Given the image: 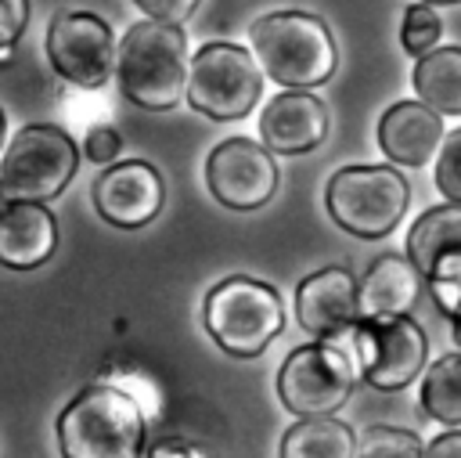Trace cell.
Masks as SVG:
<instances>
[{"mask_svg":"<svg viewBox=\"0 0 461 458\" xmlns=\"http://www.w3.org/2000/svg\"><path fill=\"white\" fill-rule=\"evenodd\" d=\"M187 36L176 22L144 18L115 47V79L126 101L148 112H169L187 94Z\"/></svg>","mask_w":461,"mask_h":458,"instance_id":"6da1fadb","label":"cell"},{"mask_svg":"<svg viewBox=\"0 0 461 458\" xmlns=\"http://www.w3.org/2000/svg\"><path fill=\"white\" fill-rule=\"evenodd\" d=\"M144 408L119 386H83L58 415V447L65 458H137L144 454Z\"/></svg>","mask_w":461,"mask_h":458,"instance_id":"7a4b0ae2","label":"cell"},{"mask_svg":"<svg viewBox=\"0 0 461 458\" xmlns=\"http://www.w3.org/2000/svg\"><path fill=\"white\" fill-rule=\"evenodd\" d=\"M249 43L259 69L281 87L313 90L339 69L335 36L310 11H270L249 25Z\"/></svg>","mask_w":461,"mask_h":458,"instance_id":"3957f363","label":"cell"},{"mask_svg":"<svg viewBox=\"0 0 461 458\" xmlns=\"http://www.w3.org/2000/svg\"><path fill=\"white\" fill-rule=\"evenodd\" d=\"M202 325L223 353L259 357L285 328V303L274 285L249 274H230L209 289Z\"/></svg>","mask_w":461,"mask_h":458,"instance_id":"277c9868","label":"cell"},{"mask_svg":"<svg viewBox=\"0 0 461 458\" xmlns=\"http://www.w3.org/2000/svg\"><path fill=\"white\" fill-rule=\"evenodd\" d=\"M411 206V184L396 166H346L324 188V209L353 238L393 234Z\"/></svg>","mask_w":461,"mask_h":458,"instance_id":"5b68a950","label":"cell"},{"mask_svg":"<svg viewBox=\"0 0 461 458\" xmlns=\"http://www.w3.org/2000/svg\"><path fill=\"white\" fill-rule=\"evenodd\" d=\"M263 94V69L252 50L209 40L191 54L187 65V105L216 123L245 119Z\"/></svg>","mask_w":461,"mask_h":458,"instance_id":"8992f818","label":"cell"},{"mask_svg":"<svg viewBox=\"0 0 461 458\" xmlns=\"http://www.w3.org/2000/svg\"><path fill=\"white\" fill-rule=\"evenodd\" d=\"M79 169L76 141L54 123H25L0 151V184L7 198L50 202Z\"/></svg>","mask_w":461,"mask_h":458,"instance_id":"52a82bcc","label":"cell"},{"mask_svg":"<svg viewBox=\"0 0 461 458\" xmlns=\"http://www.w3.org/2000/svg\"><path fill=\"white\" fill-rule=\"evenodd\" d=\"M360 371L353 361V350L339 339H317L306 346H295L281 371H277V397L281 404L306 418V415H335L357 386Z\"/></svg>","mask_w":461,"mask_h":458,"instance_id":"ba28073f","label":"cell"},{"mask_svg":"<svg viewBox=\"0 0 461 458\" xmlns=\"http://www.w3.org/2000/svg\"><path fill=\"white\" fill-rule=\"evenodd\" d=\"M349 350L367 386L382 393H396L421 375L429 357V339L411 314H375L353 325Z\"/></svg>","mask_w":461,"mask_h":458,"instance_id":"9c48e42d","label":"cell"},{"mask_svg":"<svg viewBox=\"0 0 461 458\" xmlns=\"http://www.w3.org/2000/svg\"><path fill=\"white\" fill-rule=\"evenodd\" d=\"M115 47L112 25L94 11H58L47 25V61L79 90H101L115 76Z\"/></svg>","mask_w":461,"mask_h":458,"instance_id":"30bf717a","label":"cell"},{"mask_svg":"<svg viewBox=\"0 0 461 458\" xmlns=\"http://www.w3.org/2000/svg\"><path fill=\"white\" fill-rule=\"evenodd\" d=\"M407 256L418 267L421 281L432 289V299L447 317L461 314V202H443L425 209L411 234Z\"/></svg>","mask_w":461,"mask_h":458,"instance_id":"8fae6325","label":"cell"},{"mask_svg":"<svg viewBox=\"0 0 461 458\" xmlns=\"http://www.w3.org/2000/svg\"><path fill=\"white\" fill-rule=\"evenodd\" d=\"M205 184L220 206L234 213H252L277 195L281 173L267 144L249 141V137H230L209 151Z\"/></svg>","mask_w":461,"mask_h":458,"instance_id":"7c38bea8","label":"cell"},{"mask_svg":"<svg viewBox=\"0 0 461 458\" xmlns=\"http://www.w3.org/2000/svg\"><path fill=\"white\" fill-rule=\"evenodd\" d=\"M94 209L104 224L137 231L151 224L166 206V180L162 173L144 159H122L108 162V169L90 188Z\"/></svg>","mask_w":461,"mask_h":458,"instance_id":"4fadbf2b","label":"cell"},{"mask_svg":"<svg viewBox=\"0 0 461 458\" xmlns=\"http://www.w3.org/2000/svg\"><path fill=\"white\" fill-rule=\"evenodd\" d=\"M295 317L317 339H342L360 321L357 278L346 267H321L295 289Z\"/></svg>","mask_w":461,"mask_h":458,"instance_id":"5bb4252c","label":"cell"},{"mask_svg":"<svg viewBox=\"0 0 461 458\" xmlns=\"http://www.w3.org/2000/svg\"><path fill=\"white\" fill-rule=\"evenodd\" d=\"M331 126L328 105L303 90V87H285L274 101H267L259 115V141L274 155H306L324 144Z\"/></svg>","mask_w":461,"mask_h":458,"instance_id":"9a60e30c","label":"cell"},{"mask_svg":"<svg viewBox=\"0 0 461 458\" xmlns=\"http://www.w3.org/2000/svg\"><path fill=\"white\" fill-rule=\"evenodd\" d=\"M58 249V220L47 202L7 198L0 202V267L32 270Z\"/></svg>","mask_w":461,"mask_h":458,"instance_id":"2e32d148","label":"cell"},{"mask_svg":"<svg viewBox=\"0 0 461 458\" xmlns=\"http://www.w3.org/2000/svg\"><path fill=\"white\" fill-rule=\"evenodd\" d=\"M443 144V115L418 101H393L378 119V148L393 166H425Z\"/></svg>","mask_w":461,"mask_h":458,"instance_id":"e0dca14e","label":"cell"},{"mask_svg":"<svg viewBox=\"0 0 461 458\" xmlns=\"http://www.w3.org/2000/svg\"><path fill=\"white\" fill-rule=\"evenodd\" d=\"M421 296V274L411 263V256L382 252L371 260L364 281H357L360 317L375 314H411V307Z\"/></svg>","mask_w":461,"mask_h":458,"instance_id":"ac0fdd59","label":"cell"},{"mask_svg":"<svg viewBox=\"0 0 461 458\" xmlns=\"http://www.w3.org/2000/svg\"><path fill=\"white\" fill-rule=\"evenodd\" d=\"M414 94L439 115H461V47H432L414 61Z\"/></svg>","mask_w":461,"mask_h":458,"instance_id":"d6986e66","label":"cell"},{"mask_svg":"<svg viewBox=\"0 0 461 458\" xmlns=\"http://www.w3.org/2000/svg\"><path fill=\"white\" fill-rule=\"evenodd\" d=\"M357 454V433L328 415H306L281 436V458H349Z\"/></svg>","mask_w":461,"mask_h":458,"instance_id":"ffe728a7","label":"cell"},{"mask_svg":"<svg viewBox=\"0 0 461 458\" xmlns=\"http://www.w3.org/2000/svg\"><path fill=\"white\" fill-rule=\"evenodd\" d=\"M421 411L432 422L461 426V350L429 364L421 379Z\"/></svg>","mask_w":461,"mask_h":458,"instance_id":"44dd1931","label":"cell"},{"mask_svg":"<svg viewBox=\"0 0 461 458\" xmlns=\"http://www.w3.org/2000/svg\"><path fill=\"white\" fill-rule=\"evenodd\" d=\"M360 458H425V444L396 426H371L357 436Z\"/></svg>","mask_w":461,"mask_h":458,"instance_id":"7402d4cb","label":"cell"},{"mask_svg":"<svg viewBox=\"0 0 461 458\" xmlns=\"http://www.w3.org/2000/svg\"><path fill=\"white\" fill-rule=\"evenodd\" d=\"M439 36H443V22H439V14H436V7H432V4L418 0V4H411V7L403 11L400 43H403V50H407V54L421 58L425 50H432V47L439 43Z\"/></svg>","mask_w":461,"mask_h":458,"instance_id":"603a6c76","label":"cell"},{"mask_svg":"<svg viewBox=\"0 0 461 458\" xmlns=\"http://www.w3.org/2000/svg\"><path fill=\"white\" fill-rule=\"evenodd\" d=\"M436 188L447 195V202H461V126L450 130L436 155Z\"/></svg>","mask_w":461,"mask_h":458,"instance_id":"cb8c5ba5","label":"cell"},{"mask_svg":"<svg viewBox=\"0 0 461 458\" xmlns=\"http://www.w3.org/2000/svg\"><path fill=\"white\" fill-rule=\"evenodd\" d=\"M29 25V0H0V61H7Z\"/></svg>","mask_w":461,"mask_h":458,"instance_id":"d4e9b609","label":"cell"},{"mask_svg":"<svg viewBox=\"0 0 461 458\" xmlns=\"http://www.w3.org/2000/svg\"><path fill=\"white\" fill-rule=\"evenodd\" d=\"M119 151H122V137H119L115 126H94V130L86 133V141H83V155H86L90 162H97V166L115 162Z\"/></svg>","mask_w":461,"mask_h":458,"instance_id":"484cf974","label":"cell"},{"mask_svg":"<svg viewBox=\"0 0 461 458\" xmlns=\"http://www.w3.org/2000/svg\"><path fill=\"white\" fill-rule=\"evenodd\" d=\"M148 18H158V22H184L187 14H194V7L202 0H133Z\"/></svg>","mask_w":461,"mask_h":458,"instance_id":"4316f807","label":"cell"},{"mask_svg":"<svg viewBox=\"0 0 461 458\" xmlns=\"http://www.w3.org/2000/svg\"><path fill=\"white\" fill-rule=\"evenodd\" d=\"M425 458H461V426H454L450 433H439L425 444Z\"/></svg>","mask_w":461,"mask_h":458,"instance_id":"83f0119b","label":"cell"},{"mask_svg":"<svg viewBox=\"0 0 461 458\" xmlns=\"http://www.w3.org/2000/svg\"><path fill=\"white\" fill-rule=\"evenodd\" d=\"M151 458H166V454H187V458H198V451L187 444V440H158L155 447H148Z\"/></svg>","mask_w":461,"mask_h":458,"instance_id":"f1b7e54d","label":"cell"},{"mask_svg":"<svg viewBox=\"0 0 461 458\" xmlns=\"http://www.w3.org/2000/svg\"><path fill=\"white\" fill-rule=\"evenodd\" d=\"M450 328H454V332H450V335H454V343L461 346V314H457V317H450Z\"/></svg>","mask_w":461,"mask_h":458,"instance_id":"f546056e","label":"cell"},{"mask_svg":"<svg viewBox=\"0 0 461 458\" xmlns=\"http://www.w3.org/2000/svg\"><path fill=\"white\" fill-rule=\"evenodd\" d=\"M4 144H7V119H4V108H0V151H4Z\"/></svg>","mask_w":461,"mask_h":458,"instance_id":"4dcf8cb0","label":"cell"},{"mask_svg":"<svg viewBox=\"0 0 461 458\" xmlns=\"http://www.w3.org/2000/svg\"><path fill=\"white\" fill-rule=\"evenodd\" d=\"M425 4H432V7H443V4H461V0H425Z\"/></svg>","mask_w":461,"mask_h":458,"instance_id":"1f68e13d","label":"cell"},{"mask_svg":"<svg viewBox=\"0 0 461 458\" xmlns=\"http://www.w3.org/2000/svg\"><path fill=\"white\" fill-rule=\"evenodd\" d=\"M0 202H7V195H4V184H0Z\"/></svg>","mask_w":461,"mask_h":458,"instance_id":"d6a6232c","label":"cell"}]
</instances>
